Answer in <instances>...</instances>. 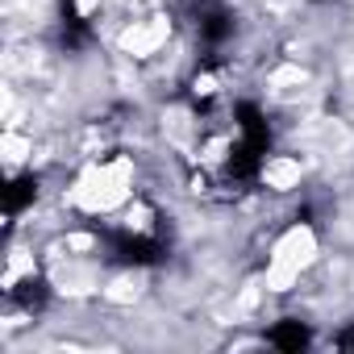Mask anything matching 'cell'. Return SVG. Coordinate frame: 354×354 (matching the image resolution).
I'll return each instance as SVG.
<instances>
[{"mask_svg": "<svg viewBox=\"0 0 354 354\" xmlns=\"http://www.w3.org/2000/svg\"><path fill=\"white\" fill-rule=\"evenodd\" d=\"M133 192H138V158L109 154V158H92L80 167L63 205L84 217H109V213H121L133 201Z\"/></svg>", "mask_w": 354, "mask_h": 354, "instance_id": "cell-1", "label": "cell"}, {"mask_svg": "<svg viewBox=\"0 0 354 354\" xmlns=\"http://www.w3.org/2000/svg\"><path fill=\"white\" fill-rule=\"evenodd\" d=\"M321 263V238L313 225L292 221L271 246H267V267H263V288L271 296H288L300 288V279Z\"/></svg>", "mask_w": 354, "mask_h": 354, "instance_id": "cell-2", "label": "cell"}, {"mask_svg": "<svg viewBox=\"0 0 354 354\" xmlns=\"http://www.w3.org/2000/svg\"><path fill=\"white\" fill-rule=\"evenodd\" d=\"M171 34H175V26H171L167 13L133 17V21H125V26L117 30V50H121L125 59H133V63H150V59H158V55L167 50Z\"/></svg>", "mask_w": 354, "mask_h": 354, "instance_id": "cell-3", "label": "cell"}, {"mask_svg": "<svg viewBox=\"0 0 354 354\" xmlns=\"http://www.w3.org/2000/svg\"><path fill=\"white\" fill-rule=\"evenodd\" d=\"M259 184L275 196H292V192L304 188V162L296 154H271L259 167Z\"/></svg>", "mask_w": 354, "mask_h": 354, "instance_id": "cell-4", "label": "cell"}, {"mask_svg": "<svg viewBox=\"0 0 354 354\" xmlns=\"http://www.w3.org/2000/svg\"><path fill=\"white\" fill-rule=\"evenodd\" d=\"M142 296H146V271H133V267L109 275L104 288H100V300H104V304H117V308H129V304H138Z\"/></svg>", "mask_w": 354, "mask_h": 354, "instance_id": "cell-5", "label": "cell"}, {"mask_svg": "<svg viewBox=\"0 0 354 354\" xmlns=\"http://www.w3.org/2000/svg\"><path fill=\"white\" fill-rule=\"evenodd\" d=\"M0 150H5V167H9V175H17L21 167L34 162V133H26L21 125H9L5 138H0Z\"/></svg>", "mask_w": 354, "mask_h": 354, "instance_id": "cell-6", "label": "cell"}, {"mask_svg": "<svg viewBox=\"0 0 354 354\" xmlns=\"http://www.w3.org/2000/svg\"><path fill=\"white\" fill-rule=\"evenodd\" d=\"M34 271H38V259H34V250H26V246H13V250H9V267H5V288H9V292H17V283L34 279Z\"/></svg>", "mask_w": 354, "mask_h": 354, "instance_id": "cell-7", "label": "cell"}]
</instances>
